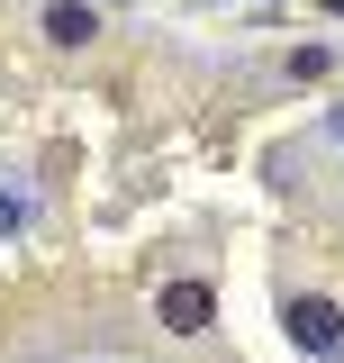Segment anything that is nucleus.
<instances>
[{"instance_id": "nucleus-1", "label": "nucleus", "mask_w": 344, "mask_h": 363, "mask_svg": "<svg viewBox=\"0 0 344 363\" xmlns=\"http://www.w3.org/2000/svg\"><path fill=\"white\" fill-rule=\"evenodd\" d=\"M154 318H164V336H209L217 327V281H164Z\"/></svg>"}, {"instance_id": "nucleus-3", "label": "nucleus", "mask_w": 344, "mask_h": 363, "mask_svg": "<svg viewBox=\"0 0 344 363\" xmlns=\"http://www.w3.org/2000/svg\"><path fill=\"white\" fill-rule=\"evenodd\" d=\"M45 37H55V45H82L91 37V9H82V0H55V9H45Z\"/></svg>"}, {"instance_id": "nucleus-2", "label": "nucleus", "mask_w": 344, "mask_h": 363, "mask_svg": "<svg viewBox=\"0 0 344 363\" xmlns=\"http://www.w3.org/2000/svg\"><path fill=\"white\" fill-rule=\"evenodd\" d=\"M281 318H290V345H299V354H336V345H344V309L317 300V291H299Z\"/></svg>"}]
</instances>
